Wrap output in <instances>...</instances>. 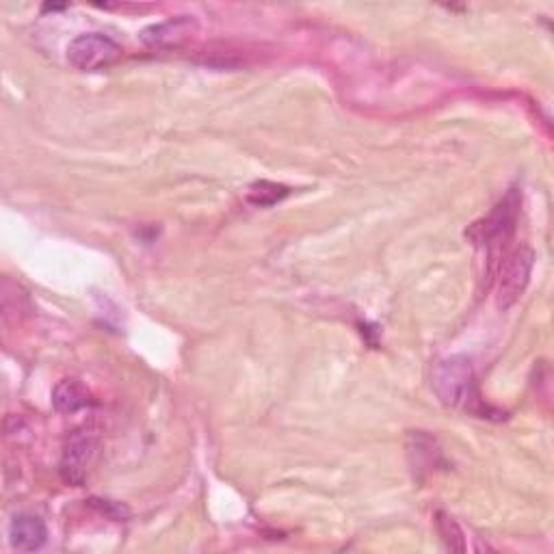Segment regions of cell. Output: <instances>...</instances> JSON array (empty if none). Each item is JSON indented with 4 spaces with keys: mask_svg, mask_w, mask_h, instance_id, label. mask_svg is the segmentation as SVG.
<instances>
[{
    "mask_svg": "<svg viewBox=\"0 0 554 554\" xmlns=\"http://www.w3.org/2000/svg\"><path fill=\"white\" fill-rule=\"evenodd\" d=\"M431 384L446 407H455L479 418H492L494 410L481 399L474 366L466 355H451L435 364Z\"/></svg>",
    "mask_w": 554,
    "mask_h": 554,
    "instance_id": "6da1fadb",
    "label": "cell"
},
{
    "mask_svg": "<svg viewBox=\"0 0 554 554\" xmlns=\"http://www.w3.org/2000/svg\"><path fill=\"white\" fill-rule=\"evenodd\" d=\"M522 208V193L511 189L483 219L474 221L466 236L474 247L485 249L490 258H498L516 232V223Z\"/></svg>",
    "mask_w": 554,
    "mask_h": 554,
    "instance_id": "7a4b0ae2",
    "label": "cell"
},
{
    "mask_svg": "<svg viewBox=\"0 0 554 554\" xmlns=\"http://www.w3.org/2000/svg\"><path fill=\"white\" fill-rule=\"evenodd\" d=\"M100 453V433L94 427H81L68 435L61 453V477L70 485H83L94 470Z\"/></svg>",
    "mask_w": 554,
    "mask_h": 554,
    "instance_id": "3957f363",
    "label": "cell"
},
{
    "mask_svg": "<svg viewBox=\"0 0 554 554\" xmlns=\"http://www.w3.org/2000/svg\"><path fill=\"white\" fill-rule=\"evenodd\" d=\"M535 267V252L529 245H520L509 252L498 265V284H496V303L500 310H509L513 303L524 295L529 288L531 275Z\"/></svg>",
    "mask_w": 554,
    "mask_h": 554,
    "instance_id": "277c9868",
    "label": "cell"
},
{
    "mask_svg": "<svg viewBox=\"0 0 554 554\" xmlns=\"http://www.w3.org/2000/svg\"><path fill=\"white\" fill-rule=\"evenodd\" d=\"M122 59V46L102 33H85L74 37L68 46V61L81 72L109 68Z\"/></svg>",
    "mask_w": 554,
    "mask_h": 554,
    "instance_id": "5b68a950",
    "label": "cell"
},
{
    "mask_svg": "<svg viewBox=\"0 0 554 554\" xmlns=\"http://www.w3.org/2000/svg\"><path fill=\"white\" fill-rule=\"evenodd\" d=\"M195 29H197V22L191 16H178V18H169L165 22L148 26V29L143 31L141 39L152 48L180 46L195 33Z\"/></svg>",
    "mask_w": 554,
    "mask_h": 554,
    "instance_id": "8992f818",
    "label": "cell"
},
{
    "mask_svg": "<svg viewBox=\"0 0 554 554\" xmlns=\"http://www.w3.org/2000/svg\"><path fill=\"white\" fill-rule=\"evenodd\" d=\"M9 542L20 552L42 550L48 542L46 522L39 516H33V513H20V516L11 520Z\"/></svg>",
    "mask_w": 554,
    "mask_h": 554,
    "instance_id": "52a82bcc",
    "label": "cell"
},
{
    "mask_svg": "<svg viewBox=\"0 0 554 554\" xmlns=\"http://www.w3.org/2000/svg\"><path fill=\"white\" fill-rule=\"evenodd\" d=\"M407 455H410L412 470L418 474V477H422V472H433L435 466L442 464V451L438 448V442L422 431H416L410 435Z\"/></svg>",
    "mask_w": 554,
    "mask_h": 554,
    "instance_id": "ba28073f",
    "label": "cell"
},
{
    "mask_svg": "<svg viewBox=\"0 0 554 554\" xmlns=\"http://www.w3.org/2000/svg\"><path fill=\"white\" fill-rule=\"evenodd\" d=\"M91 403L89 390L78 379H61L52 390V405L59 414H76Z\"/></svg>",
    "mask_w": 554,
    "mask_h": 554,
    "instance_id": "9c48e42d",
    "label": "cell"
},
{
    "mask_svg": "<svg viewBox=\"0 0 554 554\" xmlns=\"http://www.w3.org/2000/svg\"><path fill=\"white\" fill-rule=\"evenodd\" d=\"M288 193H290V189L284 187V184L258 180L247 189V202L256 208H265V206H273L277 202H282L284 197H288Z\"/></svg>",
    "mask_w": 554,
    "mask_h": 554,
    "instance_id": "30bf717a",
    "label": "cell"
},
{
    "mask_svg": "<svg viewBox=\"0 0 554 554\" xmlns=\"http://www.w3.org/2000/svg\"><path fill=\"white\" fill-rule=\"evenodd\" d=\"M435 524H438V531H440L444 544L448 548L457 550V552H464L466 550L464 531L459 529V524L451 516H446V513H438V520H435Z\"/></svg>",
    "mask_w": 554,
    "mask_h": 554,
    "instance_id": "8fae6325",
    "label": "cell"
}]
</instances>
